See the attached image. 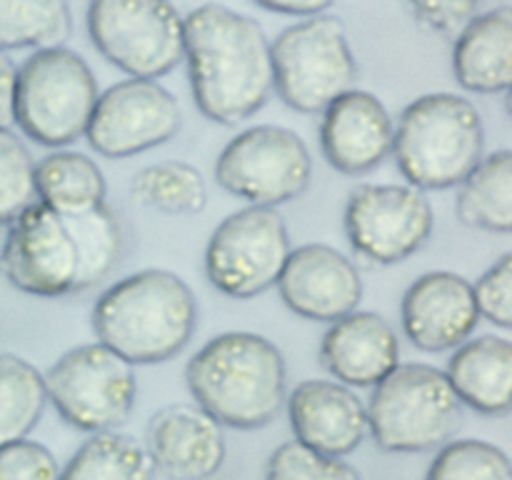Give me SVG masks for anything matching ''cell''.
I'll return each mask as SVG.
<instances>
[{
  "label": "cell",
  "instance_id": "cell-25",
  "mask_svg": "<svg viewBox=\"0 0 512 480\" xmlns=\"http://www.w3.org/2000/svg\"><path fill=\"white\" fill-rule=\"evenodd\" d=\"M60 480H155V465L133 435L105 430L75 450Z\"/></svg>",
  "mask_w": 512,
  "mask_h": 480
},
{
  "label": "cell",
  "instance_id": "cell-2",
  "mask_svg": "<svg viewBox=\"0 0 512 480\" xmlns=\"http://www.w3.org/2000/svg\"><path fill=\"white\" fill-rule=\"evenodd\" d=\"M195 105L208 120L238 125L273 93V55L260 23L220 3L185 18V55Z\"/></svg>",
  "mask_w": 512,
  "mask_h": 480
},
{
  "label": "cell",
  "instance_id": "cell-7",
  "mask_svg": "<svg viewBox=\"0 0 512 480\" xmlns=\"http://www.w3.org/2000/svg\"><path fill=\"white\" fill-rule=\"evenodd\" d=\"M98 95L83 55L63 45L38 48L18 68L15 123L38 145L63 148L85 135Z\"/></svg>",
  "mask_w": 512,
  "mask_h": 480
},
{
  "label": "cell",
  "instance_id": "cell-11",
  "mask_svg": "<svg viewBox=\"0 0 512 480\" xmlns=\"http://www.w3.org/2000/svg\"><path fill=\"white\" fill-rule=\"evenodd\" d=\"M215 180L220 188L250 205L278 208L308 190L313 158L295 130L283 125H253L220 150Z\"/></svg>",
  "mask_w": 512,
  "mask_h": 480
},
{
  "label": "cell",
  "instance_id": "cell-26",
  "mask_svg": "<svg viewBox=\"0 0 512 480\" xmlns=\"http://www.w3.org/2000/svg\"><path fill=\"white\" fill-rule=\"evenodd\" d=\"M130 195L143 208L190 215L200 213L208 203V183L195 165L183 160H160L133 175Z\"/></svg>",
  "mask_w": 512,
  "mask_h": 480
},
{
  "label": "cell",
  "instance_id": "cell-6",
  "mask_svg": "<svg viewBox=\"0 0 512 480\" xmlns=\"http://www.w3.org/2000/svg\"><path fill=\"white\" fill-rule=\"evenodd\" d=\"M368 433L385 453H428L458 433L463 403L445 370L428 363L398 365L373 388Z\"/></svg>",
  "mask_w": 512,
  "mask_h": 480
},
{
  "label": "cell",
  "instance_id": "cell-19",
  "mask_svg": "<svg viewBox=\"0 0 512 480\" xmlns=\"http://www.w3.org/2000/svg\"><path fill=\"white\" fill-rule=\"evenodd\" d=\"M145 440L155 470L168 480H208L223 468V425L195 403L160 408L150 418Z\"/></svg>",
  "mask_w": 512,
  "mask_h": 480
},
{
  "label": "cell",
  "instance_id": "cell-35",
  "mask_svg": "<svg viewBox=\"0 0 512 480\" xmlns=\"http://www.w3.org/2000/svg\"><path fill=\"white\" fill-rule=\"evenodd\" d=\"M15 90H18V65L0 50V130L15 123Z\"/></svg>",
  "mask_w": 512,
  "mask_h": 480
},
{
  "label": "cell",
  "instance_id": "cell-22",
  "mask_svg": "<svg viewBox=\"0 0 512 480\" xmlns=\"http://www.w3.org/2000/svg\"><path fill=\"white\" fill-rule=\"evenodd\" d=\"M455 80L470 93H508L512 83V10L480 13L455 35Z\"/></svg>",
  "mask_w": 512,
  "mask_h": 480
},
{
  "label": "cell",
  "instance_id": "cell-24",
  "mask_svg": "<svg viewBox=\"0 0 512 480\" xmlns=\"http://www.w3.org/2000/svg\"><path fill=\"white\" fill-rule=\"evenodd\" d=\"M38 203L53 210L78 213L105 205L108 183L95 160L75 150H55L35 163Z\"/></svg>",
  "mask_w": 512,
  "mask_h": 480
},
{
  "label": "cell",
  "instance_id": "cell-27",
  "mask_svg": "<svg viewBox=\"0 0 512 480\" xmlns=\"http://www.w3.org/2000/svg\"><path fill=\"white\" fill-rule=\"evenodd\" d=\"M45 403L43 373L20 355L0 353V445L28 438Z\"/></svg>",
  "mask_w": 512,
  "mask_h": 480
},
{
  "label": "cell",
  "instance_id": "cell-36",
  "mask_svg": "<svg viewBox=\"0 0 512 480\" xmlns=\"http://www.w3.org/2000/svg\"><path fill=\"white\" fill-rule=\"evenodd\" d=\"M255 3L265 10H273V13L310 18V15H320L323 10H328L333 0H255Z\"/></svg>",
  "mask_w": 512,
  "mask_h": 480
},
{
  "label": "cell",
  "instance_id": "cell-12",
  "mask_svg": "<svg viewBox=\"0 0 512 480\" xmlns=\"http://www.w3.org/2000/svg\"><path fill=\"white\" fill-rule=\"evenodd\" d=\"M290 250L283 215L275 208L248 205L213 230L205 245V275L223 295L255 298L278 283Z\"/></svg>",
  "mask_w": 512,
  "mask_h": 480
},
{
  "label": "cell",
  "instance_id": "cell-18",
  "mask_svg": "<svg viewBox=\"0 0 512 480\" xmlns=\"http://www.w3.org/2000/svg\"><path fill=\"white\" fill-rule=\"evenodd\" d=\"M395 123L378 95L348 90L323 110L320 148L325 160L345 175H365L393 153Z\"/></svg>",
  "mask_w": 512,
  "mask_h": 480
},
{
  "label": "cell",
  "instance_id": "cell-29",
  "mask_svg": "<svg viewBox=\"0 0 512 480\" xmlns=\"http://www.w3.org/2000/svg\"><path fill=\"white\" fill-rule=\"evenodd\" d=\"M425 480H512V463L488 440H448L428 465Z\"/></svg>",
  "mask_w": 512,
  "mask_h": 480
},
{
  "label": "cell",
  "instance_id": "cell-23",
  "mask_svg": "<svg viewBox=\"0 0 512 480\" xmlns=\"http://www.w3.org/2000/svg\"><path fill=\"white\" fill-rule=\"evenodd\" d=\"M455 213L465 228L510 233L512 230V153L483 155L473 173L460 183Z\"/></svg>",
  "mask_w": 512,
  "mask_h": 480
},
{
  "label": "cell",
  "instance_id": "cell-4",
  "mask_svg": "<svg viewBox=\"0 0 512 480\" xmlns=\"http://www.w3.org/2000/svg\"><path fill=\"white\" fill-rule=\"evenodd\" d=\"M198 303L173 270L148 268L110 285L93 308L98 343L130 365L165 363L190 343Z\"/></svg>",
  "mask_w": 512,
  "mask_h": 480
},
{
  "label": "cell",
  "instance_id": "cell-9",
  "mask_svg": "<svg viewBox=\"0 0 512 480\" xmlns=\"http://www.w3.org/2000/svg\"><path fill=\"white\" fill-rule=\"evenodd\" d=\"M88 33L130 78L158 80L183 63L185 18L170 0H90Z\"/></svg>",
  "mask_w": 512,
  "mask_h": 480
},
{
  "label": "cell",
  "instance_id": "cell-5",
  "mask_svg": "<svg viewBox=\"0 0 512 480\" xmlns=\"http://www.w3.org/2000/svg\"><path fill=\"white\" fill-rule=\"evenodd\" d=\"M483 153V118L463 95H420L395 123V163L418 190L455 188L473 173Z\"/></svg>",
  "mask_w": 512,
  "mask_h": 480
},
{
  "label": "cell",
  "instance_id": "cell-20",
  "mask_svg": "<svg viewBox=\"0 0 512 480\" xmlns=\"http://www.w3.org/2000/svg\"><path fill=\"white\" fill-rule=\"evenodd\" d=\"M320 365L348 388H375L400 365L398 333L380 313L353 310L325 330Z\"/></svg>",
  "mask_w": 512,
  "mask_h": 480
},
{
  "label": "cell",
  "instance_id": "cell-13",
  "mask_svg": "<svg viewBox=\"0 0 512 480\" xmlns=\"http://www.w3.org/2000/svg\"><path fill=\"white\" fill-rule=\"evenodd\" d=\"M348 243L360 258L395 265L418 253L435 228L428 195L413 185L368 183L350 193L343 213Z\"/></svg>",
  "mask_w": 512,
  "mask_h": 480
},
{
  "label": "cell",
  "instance_id": "cell-3",
  "mask_svg": "<svg viewBox=\"0 0 512 480\" xmlns=\"http://www.w3.org/2000/svg\"><path fill=\"white\" fill-rule=\"evenodd\" d=\"M195 405L223 428L255 430L273 423L288 398V370L265 335L233 330L203 345L185 365Z\"/></svg>",
  "mask_w": 512,
  "mask_h": 480
},
{
  "label": "cell",
  "instance_id": "cell-8",
  "mask_svg": "<svg viewBox=\"0 0 512 480\" xmlns=\"http://www.w3.org/2000/svg\"><path fill=\"white\" fill-rule=\"evenodd\" d=\"M270 55L273 90L298 113H323L335 98L353 90L358 78L348 33L335 15L320 13L293 23L270 43Z\"/></svg>",
  "mask_w": 512,
  "mask_h": 480
},
{
  "label": "cell",
  "instance_id": "cell-33",
  "mask_svg": "<svg viewBox=\"0 0 512 480\" xmlns=\"http://www.w3.org/2000/svg\"><path fill=\"white\" fill-rule=\"evenodd\" d=\"M0 480H60V465L38 440H13L0 445Z\"/></svg>",
  "mask_w": 512,
  "mask_h": 480
},
{
  "label": "cell",
  "instance_id": "cell-30",
  "mask_svg": "<svg viewBox=\"0 0 512 480\" xmlns=\"http://www.w3.org/2000/svg\"><path fill=\"white\" fill-rule=\"evenodd\" d=\"M35 203L38 193L30 150L13 130H0V225L18 220Z\"/></svg>",
  "mask_w": 512,
  "mask_h": 480
},
{
  "label": "cell",
  "instance_id": "cell-34",
  "mask_svg": "<svg viewBox=\"0 0 512 480\" xmlns=\"http://www.w3.org/2000/svg\"><path fill=\"white\" fill-rule=\"evenodd\" d=\"M415 15L430 30L458 35L478 15L480 0H410Z\"/></svg>",
  "mask_w": 512,
  "mask_h": 480
},
{
  "label": "cell",
  "instance_id": "cell-28",
  "mask_svg": "<svg viewBox=\"0 0 512 480\" xmlns=\"http://www.w3.org/2000/svg\"><path fill=\"white\" fill-rule=\"evenodd\" d=\"M70 28L68 0H0V50L55 48Z\"/></svg>",
  "mask_w": 512,
  "mask_h": 480
},
{
  "label": "cell",
  "instance_id": "cell-31",
  "mask_svg": "<svg viewBox=\"0 0 512 480\" xmlns=\"http://www.w3.org/2000/svg\"><path fill=\"white\" fill-rule=\"evenodd\" d=\"M265 480H363L343 458L315 453L298 440L278 445L265 465Z\"/></svg>",
  "mask_w": 512,
  "mask_h": 480
},
{
  "label": "cell",
  "instance_id": "cell-1",
  "mask_svg": "<svg viewBox=\"0 0 512 480\" xmlns=\"http://www.w3.org/2000/svg\"><path fill=\"white\" fill-rule=\"evenodd\" d=\"M123 248V225L108 205L65 213L35 203L8 225L0 265L23 293L65 298L108 278Z\"/></svg>",
  "mask_w": 512,
  "mask_h": 480
},
{
  "label": "cell",
  "instance_id": "cell-21",
  "mask_svg": "<svg viewBox=\"0 0 512 480\" xmlns=\"http://www.w3.org/2000/svg\"><path fill=\"white\" fill-rule=\"evenodd\" d=\"M460 403L490 418L512 408V343L503 335H480L458 345L445 368Z\"/></svg>",
  "mask_w": 512,
  "mask_h": 480
},
{
  "label": "cell",
  "instance_id": "cell-16",
  "mask_svg": "<svg viewBox=\"0 0 512 480\" xmlns=\"http://www.w3.org/2000/svg\"><path fill=\"white\" fill-rule=\"evenodd\" d=\"M400 320L410 343L425 353L458 348L480 323L473 283L453 270L423 273L405 290Z\"/></svg>",
  "mask_w": 512,
  "mask_h": 480
},
{
  "label": "cell",
  "instance_id": "cell-10",
  "mask_svg": "<svg viewBox=\"0 0 512 480\" xmlns=\"http://www.w3.org/2000/svg\"><path fill=\"white\" fill-rule=\"evenodd\" d=\"M43 378L60 418L85 433L120 428L135 408V368L103 343L70 348Z\"/></svg>",
  "mask_w": 512,
  "mask_h": 480
},
{
  "label": "cell",
  "instance_id": "cell-32",
  "mask_svg": "<svg viewBox=\"0 0 512 480\" xmlns=\"http://www.w3.org/2000/svg\"><path fill=\"white\" fill-rule=\"evenodd\" d=\"M480 318L498 328H512V253L500 255L473 285Z\"/></svg>",
  "mask_w": 512,
  "mask_h": 480
},
{
  "label": "cell",
  "instance_id": "cell-15",
  "mask_svg": "<svg viewBox=\"0 0 512 480\" xmlns=\"http://www.w3.org/2000/svg\"><path fill=\"white\" fill-rule=\"evenodd\" d=\"M275 285L288 310L318 323H333L353 313L363 300L360 270L348 255L325 243L290 250Z\"/></svg>",
  "mask_w": 512,
  "mask_h": 480
},
{
  "label": "cell",
  "instance_id": "cell-14",
  "mask_svg": "<svg viewBox=\"0 0 512 480\" xmlns=\"http://www.w3.org/2000/svg\"><path fill=\"white\" fill-rule=\"evenodd\" d=\"M183 125L178 98L150 78H128L98 95L85 138L105 158H130L168 143Z\"/></svg>",
  "mask_w": 512,
  "mask_h": 480
},
{
  "label": "cell",
  "instance_id": "cell-17",
  "mask_svg": "<svg viewBox=\"0 0 512 480\" xmlns=\"http://www.w3.org/2000/svg\"><path fill=\"white\" fill-rule=\"evenodd\" d=\"M298 443L330 458H345L368 435V408L353 388L338 380H303L285 398Z\"/></svg>",
  "mask_w": 512,
  "mask_h": 480
}]
</instances>
